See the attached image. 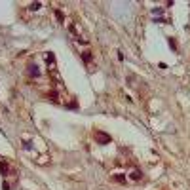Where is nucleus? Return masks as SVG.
Masks as SVG:
<instances>
[{
    "label": "nucleus",
    "instance_id": "obj_3",
    "mask_svg": "<svg viewBox=\"0 0 190 190\" xmlns=\"http://www.w3.org/2000/svg\"><path fill=\"white\" fill-rule=\"evenodd\" d=\"M112 181H116V183H122V184L128 183V179H125L124 175H114V177H112Z\"/></svg>",
    "mask_w": 190,
    "mask_h": 190
},
{
    "label": "nucleus",
    "instance_id": "obj_6",
    "mask_svg": "<svg viewBox=\"0 0 190 190\" xmlns=\"http://www.w3.org/2000/svg\"><path fill=\"white\" fill-rule=\"evenodd\" d=\"M82 57H84V61L88 63L89 59H91V55H89V51H86V53H82Z\"/></svg>",
    "mask_w": 190,
    "mask_h": 190
},
{
    "label": "nucleus",
    "instance_id": "obj_1",
    "mask_svg": "<svg viewBox=\"0 0 190 190\" xmlns=\"http://www.w3.org/2000/svg\"><path fill=\"white\" fill-rule=\"evenodd\" d=\"M95 141H97L99 144H108L110 143V135L103 133V131H95Z\"/></svg>",
    "mask_w": 190,
    "mask_h": 190
},
{
    "label": "nucleus",
    "instance_id": "obj_2",
    "mask_svg": "<svg viewBox=\"0 0 190 190\" xmlns=\"http://www.w3.org/2000/svg\"><path fill=\"white\" fill-rule=\"evenodd\" d=\"M29 74H30V76H34V78H38V76H40L38 67H36V65H30V67H29Z\"/></svg>",
    "mask_w": 190,
    "mask_h": 190
},
{
    "label": "nucleus",
    "instance_id": "obj_4",
    "mask_svg": "<svg viewBox=\"0 0 190 190\" xmlns=\"http://www.w3.org/2000/svg\"><path fill=\"white\" fill-rule=\"evenodd\" d=\"M8 171H10V167H8V164H6V162H0V173H2V175H6Z\"/></svg>",
    "mask_w": 190,
    "mask_h": 190
},
{
    "label": "nucleus",
    "instance_id": "obj_5",
    "mask_svg": "<svg viewBox=\"0 0 190 190\" xmlns=\"http://www.w3.org/2000/svg\"><path fill=\"white\" fill-rule=\"evenodd\" d=\"M131 179H133V181H139V179H141V171L133 169V171H131Z\"/></svg>",
    "mask_w": 190,
    "mask_h": 190
},
{
    "label": "nucleus",
    "instance_id": "obj_7",
    "mask_svg": "<svg viewBox=\"0 0 190 190\" xmlns=\"http://www.w3.org/2000/svg\"><path fill=\"white\" fill-rule=\"evenodd\" d=\"M55 15H57V19H59V21H63V13L61 12H55Z\"/></svg>",
    "mask_w": 190,
    "mask_h": 190
}]
</instances>
